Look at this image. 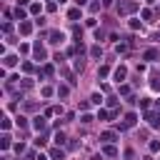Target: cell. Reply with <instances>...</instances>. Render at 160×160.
I'll use <instances>...</instances> for the list:
<instances>
[{"instance_id":"obj_15","label":"cell","mask_w":160,"mask_h":160,"mask_svg":"<svg viewBox=\"0 0 160 160\" xmlns=\"http://www.w3.org/2000/svg\"><path fill=\"white\" fill-rule=\"evenodd\" d=\"M108 73H110V68H108V65H103V68L98 70V78H108Z\"/></svg>"},{"instance_id":"obj_12","label":"cell","mask_w":160,"mask_h":160,"mask_svg":"<svg viewBox=\"0 0 160 160\" xmlns=\"http://www.w3.org/2000/svg\"><path fill=\"white\" fill-rule=\"evenodd\" d=\"M103 153H105V155H110V158H115V155H118V148H113V145H105V148H103Z\"/></svg>"},{"instance_id":"obj_24","label":"cell","mask_w":160,"mask_h":160,"mask_svg":"<svg viewBox=\"0 0 160 160\" xmlns=\"http://www.w3.org/2000/svg\"><path fill=\"white\" fill-rule=\"evenodd\" d=\"M150 150H153V153H158V150H160V143H158V140H153V143H150Z\"/></svg>"},{"instance_id":"obj_27","label":"cell","mask_w":160,"mask_h":160,"mask_svg":"<svg viewBox=\"0 0 160 160\" xmlns=\"http://www.w3.org/2000/svg\"><path fill=\"white\" fill-rule=\"evenodd\" d=\"M105 3H110V0H105Z\"/></svg>"},{"instance_id":"obj_21","label":"cell","mask_w":160,"mask_h":160,"mask_svg":"<svg viewBox=\"0 0 160 160\" xmlns=\"http://www.w3.org/2000/svg\"><path fill=\"white\" fill-rule=\"evenodd\" d=\"M0 145H3V148H10V138H8V135H3V140H0Z\"/></svg>"},{"instance_id":"obj_3","label":"cell","mask_w":160,"mask_h":160,"mask_svg":"<svg viewBox=\"0 0 160 160\" xmlns=\"http://www.w3.org/2000/svg\"><path fill=\"white\" fill-rule=\"evenodd\" d=\"M33 53H35V58H38V60H45V48L40 45V43H35V45H33Z\"/></svg>"},{"instance_id":"obj_19","label":"cell","mask_w":160,"mask_h":160,"mask_svg":"<svg viewBox=\"0 0 160 160\" xmlns=\"http://www.w3.org/2000/svg\"><path fill=\"white\" fill-rule=\"evenodd\" d=\"M18 128H28V120H25L23 115H20V118H18Z\"/></svg>"},{"instance_id":"obj_2","label":"cell","mask_w":160,"mask_h":160,"mask_svg":"<svg viewBox=\"0 0 160 160\" xmlns=\"http://www.w3.org/2000/svg\"><path fill=\"white\" fill-rule=\"evenodd\" d=\"M145 118H148V123H150L153 128H160V115H158V113H145Z\"/></svg>"},{"instance_id":"obj_13","label":"cell","mask_w":160,"mask_h":160,"mask_svg":"<svg viewBox=\"0 0 160 160\" xmlns=\"http://www.w3.org/2000/svg\"><path fill=\"white\" fill-rule=\"evenodd\" d=\"M3 63H5V68H13V65L18 63V58H15V55H8V58L3 60Z\"/></svg>"},{"instance_id":"obj_10","label":"cell","mask_w":160,"mask_h":160,"mask_svg":"<svg viewBox=\"0 0 160 160\" xmlns=\"http://www.w3.org/2000/svg\"><path fill=\"white\" fill-rule=\"evenodd\" d=\"M50 43H63V33L53 30V33H50Z\"/></svg>"},{"instance_id":"obj_17","label":"cell","mask_w":160,"mask_h":160,"mask_svg":"<svg viewBox=\"0 0 160 160\" xmlns=\"http://www.w3.org/2000/svg\"><path fill=\"white\" fill-rule=\"evenodd\" d=\"M15 18L23 23V20H25V10H23V8H18V10H15Z\"/></svg>"},{"instance_id":"obj_11","label":"cell","mask_w":160,"mask_h":160,"mask_svg":"<svg viewBox=\"0 0 160 160\" xmlns=\"http://www.w3.org/2000/svg\"><path fill=\"white\" fill-rule=\"evenodd\" d=\"M100 140H105V143H113V140H115V133H113V130H108V133L100 135Z\"/></svg>"},{"instance_id":"obj_16","label":"cell","mask_w":160,"mask_h":160,"mask_svg":"<svg viewBox=\"0 0 160 160\" xmlns=\"http://www.w3.org/2000/svg\"><path fill=\"white\" fill-rule=\"evenodd\" d=\"M68 18H70V20H78V18H80V10H78V8H73V10L68 13Z\"/></svg>"},{"instance_id":"obj_8","label":"cell","mask_w":160,"mask_h":160,"mask_svg":"<svg viewBox=\"0 0 160 160\" xmlns=\"http://www.w3.org/2000/svg\"><path fill=\"white\" fill-rule=\"evenodd\" d=\"M30 30H33V25L28 23V20H23V23H20V33H23V35H30Z\"/></svg>"},{"instance_id":"obj_22","label":"cell","mask_w":160,"mask_h":160,"mask_svg":"<svg viewBox=\"0 0 160 160\" xmlns=\"http://www.w3.org/2000/svg\"><path fill=\"white\" fill-rule=\"evenodd\" d=\"M58 95H60V98H65V95H68V88H65V85H60V88H58Z\"/></svg>"},{"instance_id":"obj_5","label":"cell","mask_w":160,"mask_h":160,"mask_svg":"<svg viewBox=\"0 0 160 160\" xmlns=\"http://www.w3.org/2000/svg\"><path fill=\"white\" fill-rule=\"evenodd\" d=\"M158 55H160V53H158L155 48H150V50H145V53H143V58H145V60H158Z\"/></svg>"},{"instance_id":"obj_4","label":"cell","mask_w":160,"mask_h":160,"mask_svg":"<svg viewBox=\"0 0 160 160\" xmlns=\"http://www.w3.org/2000/svg\"><path fill=\"white\" fill-rule=\"evenodd\" d=\"M45 125H48V120H45V118H40V115L33 120V128H35V130H45Z\"/></svg>"},{"instance_id":"obj_20","label":"cell","mask_w":160,"mask_h":160,"mask_svg":"<svg viewBox=\"0 0 160 160\" xmlns=\"http://www.w3.org/2000/svg\"><path fill=\"white\" fill-rule=\"evenodd\" d=\"M90 103H95V105H100V103H103V98H100V95H98V93H95V95H93V98H90Z\"/></svg>"},{"instance_id":"obj_26","label":"cell","mask_w":160,"mask_h":160,"mask_svg":"<svg viewBox=\"0 0 160 160\" xmlns=\"http://www.w3.org/2000/svg\"><path fill=\"white\" fill-rule=\"evenodd\" d=\"M75 3H78V5H85V3H88V0H75Z\"/></svg>"},{"instance_id":"obj_7","label":"cell","mask_w":160,"mask_h":160,"mask_svg":"<svg viewBox=\"0 0 160 160\" xmlns=\"http://www.w3.org/2000/svg\"><path fill=\"white\" fill-rule=\"evenodd\" d=\"M125 75H128V70H125L123 65H120V68L115 70V80H118V83H120V80H125Z\"/></svg>"},{"instance_id":"obj_18","label":"cell","mask_w":160,"mask_h":160,"mask_svg":"<svg viewBox=\"0 0 160 160\" xmlns=\"http://www.w3.org/2000/svg\"><path fill=\"white\" fill-rule=\"evenodd\" d=\"M55 143L63 145V143H65V135H63V133H55Z\"/></svg>"},{"instance_id":"obj_25","label":"cell","mask_w":160,"mask_h":160,"mask_svg":"<svg viewBox=\"0 0 160 160\" xmlns=\"http://www.w3.org/2000/svg\"><path fill=\"white\" fill-rule=\"evenodd\" d=\"M43 75H53V65H45L43 68Z\"/></svg>"},{"instance_id":"obj_14","label":"cell","mask_w":160,"mask_h":160,"mask_svg":"<svg viewBox=\"0 0 160 160\" xmlns=\"http://www.w3.org/2000/svg\"><path fill=\"white\" fill-rule=\"evenodd\" d=\"M90 55H93V58H100V55H103V50H100V45H93V48H90Z\"/></svg>"},{"instance_id":"obj_23","label":"cell","mask_w":160,"mask_h":160,"mask_svg":"<svg viewBox=\"0 0 160 160\" xmlns=\"http://www.w3.org/2000/svg\"><path fill=\"white\" fill-rule=\"evenodd\" d=\"M98 118H100V120H105V118H110V113H108V110H98Z\"/></svg>"},{"instance_id":"obj_9","label":"cell","mask_w":160,"mask_h":160,"mask_svg":"<svg viewBox=\"0 0 160 160\" xmlns=\"http://www.w3.org/2000/svg\"><path fill=\"white\" fill-rule=\"evenodd\" d=\"M65 155H63V150H58V148H53L50 150V160H63Z\"/></svg>"},{"instance_id":"obj_1","label":"cell","mask_w":160,"mask_h":160,"mask_svg":"<svg viewBox=\"0 0 160 160\" xmlns=\"http://www.w3.org/2000/svg\"><path fill=\"white\" fill-rule=\"evenodd\" d=\"M133 10H138V3H133V0H125V3H120V5H118V13H120V15L133 13Z\"/></svg>"},{"instance_id":"obj_6","label":"cell","mask_w":160,"mask_h":160,"mask_svg":"<svg viewBox=\"0 0 160 160\" xmlns=\"http://www.w3.org/2000/svg\"><path fill=\"white\" fill-rule=\"evenodd\" d=\"M150 88H153V90H160V73H153V80H150Z\"/></svg>"}]
</instances>
